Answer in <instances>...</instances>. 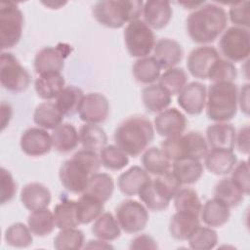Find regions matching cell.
I'll list each match as a JSON object with an SVG mask.
<instances>
[{"label":"cell","instance_id":"cell-1","mask_svg":"<svg viewBox=\"0 0 250 250\" xmlns=\"http://www.w3.org/2000/svg\"><path fill=\"white\" fill-rule=\"evenodd\" d=\"M228 15L225 9L214 3H204L187 19V31L197 44L214 42L226 29Z\"/></svg>","mask_w":250,"mask_h":250},{"label":"cell","instance_id":"cell-2","mask_svg":"<svg viewBox=\"0 0 250 250\" xmlns=\"http://www.w3.org/2000/svg\"><path fill=\"white\" fill-rule=\"evenodd\" d=\"M114 143L127 155L139 156L154 139V129L145 116L135 115L122 121L114 132Z\"/></svg>","mask_w":250,"mask_h":250},{"label":"cell","instance_id":"cell-3","mask_svg":"<svg viewBox=\"0 0 250 250\" xmlns=\"http://www.w3.org/2000/svg\"><path fill=\"white\" fill-rule=\"evenodd\" d=\"M144 2L141 0H103L93 7V16L102 25L121 28L126 22L139 20L143 15Z\"/></svg>","mask_w":250,"mask_h":250},{"label":"cell","instance_id":"cell-4","mask_svg":"<svg viewBox=\"0 0 250 250\" xmlns=\"http://www.w3.org/2000/svg\"><path fill=\"white\" fill-rule=\"evenodd\" d=\"M238 88L233 82H214L207 91L206 114L215 122H228L237 112Z\"/></svg>","mask_w":250,"mask_h":250},{"label":"cell","instance_id":"cell-5","mask_svg":"<svg viewBox=\"0 0 250 250\" xmlns=\"http://www.w3.org/2000/svg\"><path fill=\"white\" fill-rule=\"evenodd\" d=\"M160 146V148L171 161L181 158L200 160L208 152V144L205 137L195 131L173 138H166Z\"/></svg>","mask_w":250,"mask_h":250},{"label":"cell","instance_id":"cell-6","mask_svg":"<svg viewBox=\"0 0 250 250\" xmlns=\"http://www.w3.org/2000/svg\"><path fill=\"white\" fill-rule=\"evenodd\" d=\"M23 15L12 1L0 3V46L7 50L15 47L22 35Z\"/></svg>","mask_w":250,"mask_h":250},{"label":"cell","instance_id":"cell-7","mask_svg":"<svg viewBox=\"0 0 250 250\" xmlns=\"http://www.w3.org/2000/svg\"><path fill=\"white\" fill-rule=\"evenodd\" d=\"M126 49L131 57H147L155 45L152 29L142 20H136L127 24L124 30Z\"/></svg>","mask_w":250,"mask_h":250},{"label":"cell","instance_id":"cell-8","mask_svg":"<svg viewBox=\"0 0 250 250\" xmlns=\"http://www.w3.org/2000/svg\"><path fill=\"white\" fill-rule=\"evenodd\" d=\"M30 74L20 61L9 52H2L0 57V81L2 87L12 93L25 91L30 84Z\"/></svg>","mask_w":250,"mask_h":250},{"label":"cell","instance_id":"cell-9","mask_svg":"<svg viewBox=\"0 0 250 250\" xmlns=\"http://www.w3.org/2000/svg\"><path fill=\"white\" fill-rule=\"evenodd\" d=\"M219 47L224 57L231 62H243L250 54L249 29L230 26L221 36Z\"/></svg>","mask_w":250,"mask_h":250},{"label":"cell","instance_id":"cell-10","mask_svg":"<svg viewBox=\"0 0 250 250\" xmlns=\"http://www.w3.org/2000/svg\"><path fill=\"white\" fill-rule=\"evenodd\" d=\"M115 218L125 232L137 233L146 229L149 215L146 207L142 203L126 199L115 208Z\"/></svg>","mask_w":250,"mask_h":250},{"label":"cell","instance_id":"cell-11","mask_svg":"<svg viewBox=\"0 0 250 250\" xmlns=\"http://www.w3.org/2000/svg\"><path fill=\"white\" fill-rule=\"evenodd\" d=\"M91 174L74 157L65 160L60 167L59 178L63 188L72 193H83Z\"/></svg>","mask_w":250,"mask_h":250},{"label":"cell","instance_id":"cell-12","mask_svg":"<svg viewBox=\"0 0 250 250\" xmlns=\"http://www.w3.org/2000/svg\"><path fill=\"white\" fill-rule=\"evenodd\" d=\"M20 146L28 156L39 157L50 152L53 143L49 133L40 127H30L21 136Z\"/></svg>","mask_w":250,"mask_h":250},{"label":"cell","instance_id":"cell-13","mask_svg":"<svg viewBox=\"0 0 250 250\" xmlns=\"http://www.w3.org/2000/svg\"><path fill=\"white\" fill-rule=\"evenodd\" d=\"M109 113L107 99L101 93H88L84 96L78 110L79 117L85 123L99 124L106 120Z\"/></svg>","mask_w":250,"mask_h":250},{"label":"cell","instance_id":"cell-14","mask_svg":"<svg viewBox=\"0 0 250 250\" xmlns=\"http://www.w3.org/2000/svg\"><path fill=\"white\" fill-rule=\"evenodd\" d=\"M219 58H221L220 54L215 47L207 45L197 47L188 57V70L195 78L207 79L210 68Z\"/></svg>","mask_w":250,"mask_h":250},{"label":"cell","instance_id":"cell-15","mask_svg":"<svg viewBox=\"0 0 250 250\" xmlns=\"http://www.w3.org/2000/svg\"><path fill=\"white\" fill-rule=\"evenodd\" d=\"M207 89L204 84L192 81L187 84L178 94V104L189 115H198L205 108Z\"/></svg>","mask_w":250,"mask_h":250},{"label":"cell","instance_id":"cell-16","mask_svg":"<svg viewBox=\"0 0 250 250\" xmlns=\"http://www.w3.org/2000/svg\"><path fill=\"white\" fill-rule=\"evenodd\" d=\"M187 123L186 116L176 107L166 108L154 118V128L157 134L165 139L182 135Z\"/></svg>","mask_w":250,"mask_h":250},{"label":"cell","instance_id":"cell-17","mask_svg":"<svg viewBox=\"0 0 250 250\" xmlns=\"http://www.w3.org/2000/svg\"><path fill=\"white\" fill-rule=\"evenodd\" d=\"M67 52L58 47H45L39 50L34 58L33 67L37 74L61 72L64 67Z\"/></svg>","mask_w":250,"mask_h":250},{"label":"cell","instance_id":"cell-18","mask_svg":"<svg viewBox=\"0 0 250 250\" xmlns=\"http://www.w3.org/2000/svg\"><path fill=\"white\" fill-rule=\"evenodd\" d=\"M173 10L171 3L165 0H149L144 3L145 22L153 29L164 28L171 21Z\"/></svg>","mask_w":250,"mask_h":250},{"label":"cell","instance_id":"cell-19","mask_svg":"<svg viewBox=\"0 0 250 250\" xmlns=\"http://www.w3.org/2000/svg\"><path fill=\"white\" fill-rule=\"evenodd\" d=\"M52 200L50 189L43 184L28 183L21 190V201L29 211L47 208Z\"/></svg>","mask_w":250,"mask_h":250},{"label":"cell","instance_id":"cell-20","mask_svg":"<svg viewBox=\"0 0 250 250\" xmlns=\"http://www.w3.org/2000/svg\"><path fill=\"white\" fill-rule=\"evenodd\" d=\"M236 130L228 122H216L206 129V141L211 148L233 150L235 146Z\"/></svg>","mask_w":250,"mask_h":250},{"label":"cell","instance_id":"cell-21","mask_svg":"<svg viewBox=\"0 0 250 250\" xmlns=\"http://www.w3.org/2000/svg\"><path fill=\"white\" fill-rule=\"evenodd\" d=\"M153 53L160 67L164 69L175 67L184 56L182 45L171 38L159 39L154 45Z\"/></svg>","mask_w":250,"mask_h":250},{"label":"cell","instance_id":"cell-22","mask_svg":"<svg viewBox=\"0 0 250 250\" xmlns=\"http://www.w3.org/2000/svg\"><path fill=\"white\" fill-rule=\"evenodd\" d=\"M204 158V164L207 170L217 176H224L230 173L237 163V158L233 150L225 148H211Z\"/></svg>","mask_w":250,"mask_h":250},{"label":"cell","instance_id":"cell-23","mask_svg":"<svg viewBox=\"0 0 250 250\" xmlns=\"http://www.w3.org/2000/svg\"><path fill=\"white\" fill-rule=\"evenodd\" d=\"M150 180L149 174L144 168L132 166L119 175L117 186L124 195L133 196L138 194L142 188Z\"/></svg>","mask_w":250,"mask_h":250},{"label":"cell","instance_id":"cell-24","mask_svg":"<svg viewBox=\"0 0 250 250\" xmlns=\"http://www.w3.org/2000/svg\"><path fill=\"white\" fill-rule=\"evenodd\" d=\"M200 217L206 226L210 228H220L229 222L230 208L223 201L214 197L204 203Z\"/></svg>","mask_w":250,"mask_h":250},{"label":"cell","instance_id":"cell-25","mask_svg":"<svg viewBox=\"0 0 250 250\" xmlns=\"http://www.w3.org/2000/svg\"><path fill=\"white\" fill-rule=\"evenodd\" d=\"M53 147L62 153H67L75 149L80 143L79 132L71 123H62L53 129L52 134Z\"/></svg>","mask_w":250,"mask_h":250},{"label":"cell","instance_id":"cell-26","mask_svg":"<svg viewBox=\"0 0 250 250\" xmlns=\"http://www.w3.org/2000/svg\"><path fill=\"white\" fill-rule=\"evenodd\" d=\"M64 87L65 80L61 72L40 74L34 82V88L37 96L46 101L57 99Z\"/></svg>","mask_w":250,"mask_h":250},{"label":"cell","instance_id":"cell-27","mask_svg":"<svg viewBox=\"0 0 250 250\" xmlns=\"http://www.w3.org/2000/svg\"><path fill=\"white\" fill-rule=\"evenodd\" d=\"M200 226L199 216L176 212L169 221V232L176 240H188L194 229Z\"/></svg>","mask_w":250,"mask_h":250},{"label":"cell","instance_id":"cell-28","mask_svg":"<svg viewBox=\"0 0 250 250\" xmlns=\"http://www.w3.org/2000/svg\"><path fill=\"white\" fill-rule=\"evenodd\" d=\"M173 173L182 185L196 183L203 174V165L199 159L181 158L173 161Z\"/></svg>","mask_w":250,"mask_h":250},{"label":"cell","instance_id":"cell-29","mask_svg":"<svg viewBox=\"0 0 250 250\" xmlns=\"http://www.w3.org/2000/svg\"><path fill=\"white\" fill-rule=\"evenodd\" d=\"M63 116L56 103L44 102L36 106L33 113V121L40 128L53 130L62 123Z\"/></svg>","mask_w":250,"mask_h":250},{"label":"cell","instance_id":"cell-30","mask_svg":"<svg viewBox=\"0 0 250 250\" xmlns=\"http://www.w3.org/2000/svg\"><path fill=\"white\" fill-rule=\"evenodd\" d=\"M171 95L159 84H150L143 89L142 101L150 112H160L171 104Z\"/></svg>","mask_w":250,"mask_h":250},{"label":"cell","instance_id":"cell-31","mask_svg":"<svg viewBox=\"0 0 250 250\" xmlns=\"http://www.w3.org/2000/svg\"><path fill=\"white\" fill-rule=\"evenodd\" d=\"M138 195L145 206L151 211H163L168 208L171 201L153 180L148 181Z\"/></svg>","mask_w":250,"mask_h":250},{"label":"cell","instance_id":"cell-32","mask_svg":"<svg viewBox=\"0 0 250 250\" xmlns=\"http://www.w3.org/2000/svg\"><path fill=\"white\" fill-rule=\"evenodd\" d=\"M134 78L142 84L150 85L160 77L161 67L154 57H144L138 59L133 64Z\"/></svg>","mask_w":250,"mask_h":250},{"label":"cell","instance_id":"cell-33","mask_svg":"<svg viewBox=\"0 0 250 250\" xmlns=\"http://www.w3.org/2000/svg\"><path fill=\"white\" fill-rule=\"evenodd\" d=\"M144 169L154 176H160L170 171L172 166L171 160L166 156L163 150L156 146L146 148L142 156Z\"/></svg>","mask_w":250,"mask_h":250},{"label":"cell","instance_id":"cell-34","mask_svg":"<svg viewBox=\"0 0 250 250\" xmlns=\"http://www.w3.org/2000/svg\"><path fill=\"white\" fill-rule=\"evenodd\" d=\"M114 191V182L112 177L106 173H95L90 176L87 188L83 193H88L106 202L112 196Z\"/></svg>","mask_w":250,"mask_h":250},{"label":"cell","instance_id":"cell-35","mask_svg":"<svg viewBox=\"0 0 250 250\" xmlns=\"http://www.w3.org/2000/svg\"><path fill=\"white\" fill-rule=\"evenodd\" d=\"M79 141L85 149L101 151L107 144L105 131L97 124L85 123L79 129Z\"/></svg>","mask_w":250,"mask_h":250},{"label":"cell","instance_id":"cell-36","mask_svg":"<svg viewBox=\"0 0 250 250\" xmlns=\"http://www.w3.org/2000/svg\"><path fill=\"white\" fill-rule=\"evenodd\" d=\"M93 234L104 241H113L121 234V228L116 218L109 212H104L95 221L91 229Z\"/></svg>","mask_w":250,"mask_h":250},{"label":"cell","instance_id":"cell-37","mask_svg":"<svg viewBox=\"0 0 250 250\" xmlns=\"http://www.w3.org/2000/svg\"><path fill=\"white\" fill-rule=\"evenodd\" d=\"M84 96L79 87L74 85L65 86L57 97L56 104L64 116H73L78 112Z\"/></svg>","mask_w":250,"mask_h":250},{"label":"cell","instance_id":"cell-38","mask_svg":"<svg viewBox=\"0 0 250 250\" xmlns=\"http://www.w3.org/2000/svg\"><path fill=\"white\" fill-rule=\"evenodd\" d=\"M56 228L60 229L76 228L80 225L77 218V203L74 200L63 199L59 202L53 211Z\"/></svg>","mask_w":250,"mask_h":250},{"label":"cell","instance_id":"cell-39","mask_svg":"<svg viewBox=\"0 0 250 250\" xmlns=\"http://www.w3.org/2000/svg\"><path fill=\"white\" fill-rule=\"evenodd\" d=\"M27 226L36 236L44 237L49 235L56 227L53 212L48 208L31 211L27 217Z\"/></svg>","mask_w":250,"mask_h":250},{"label":"cell","instance_id":"cell-40","mask_svg":"<svg viewBox=\"0 0 250 250\" xmlns=\"http://www.w3.org/2000/svg\"><path fill=\"white\" fill-rule=\"evenodd\" d=\"M76 203L77 218L80 224H90L104 213V202L88 193H82Z\"/></svg>","mask_w":250,"mask_h":250},{"label":"cell","instance_id":"cell-41","mask_svg":"<svg viewBox=\"0 0 250 250\" xmlns=\"http://www.w3.org/2000/svg\"><path fill=\"white\" fill-rule=\"evenodd\" d=\"M243 192L230 178L221 179L214 188V197L223 201L229 208L238 206L243 200Z\"/></svg>","mask_w":250,"mask_h":250},{"label":"cell","instance_id":"cell-42","mask_svg":"<svg viewBox=\"0 0 250 250\" xmlns=\"http://www.w3.org/2000/svg\"><path fill=\"white\" fill-rule=\"evenodd\" d=\"M173 199L177 212L188 213L196 216L200 215L202 203L194 189L190 188H180Z\"/></svg>","mask_w":250,"mask_h":250},{"label":"cell","instance_id":"cell-43","mask_svg":"<svg viewBox=\"0 0 250 250\" xmlns=\"http://www.w3.org/2000/svg\"><path fill=\"white\" fill-rule=\"evenodd\" d=\"M85 236L76 228L63 229L54 238V248L57 250H78L84 247Z\"/></svg>","mask_w":250,"mask_h":250},{"label":"cell","instance_id":"cell-44","mask_svg":"<svg viewBox=\"0 0 250 250\" xmlns=\"http://www.w3.org/2000/svg\"><path fill=\"white\" fill-rule=\"evenodd\" d=\"M158 84L163 87L171 96L178 95L187 85L188 75L181 67H171L162 73L158 79Z\"/></svg>","mask_w":250,"mask_h":250},{"label":"cell","instance_id":"cell-45","mask_svg":"<svg viewBox=\"0 0 250 250\" xmlns=\"http://www.w3.org/2000/svg\"><path fill=\"white\" fill-rule=\"evenodd\" d=\"M32 234L28 226L23 223H15L6 229L4 238L7 244L12 247L25 248L32 244Z\"/></svg>","mask_w":250,"mask_h":250},{"label":"cell","instance_id":"cell-46","mask_svg":"<svg viewBox=\"0 0 250 250\" xmlns=\"http://www.w3.org/2000/svg\"><path fill=\"white\" fill-rule=\"evenodd\" d=\"M100 159L104 168L112 171L121 170L129 164L128 155L116 145L105 146L100 151Z\"/></svg>","mask_w":250,"mask_h":250},{"label":"cell","instance_id":"cell-47","mask_svg":"<svg viewBox=\"0 0 250 250\" xmlns=\"http://www.w3.org/2000/svg\"><path fill=\"white\" fill-rule=\"evenodd\" d=\"M189 248L193 250H210L218 243L216 230L209 227H197L188 239Z\"/></svg>","mask_w":250,"mask_h":250},{"label":"cell","instance_id":"cell-48","mask_svg":"<svg viewBox=\"0 0 250 250\" xmlns=\"http://www.w3.org/2000/svg\"><path fill=\"white\" fill-rule=\"evenodd\" d=\"M237 77V69L233 62L219 58L209 70L208 78L214 82H233Z\"/></svg>","mask_w":250,"mask_h":250},{"label":"cell","instance_id":"cell-49","mask_svg":"<svg viewBox=\"0 0 250 250\" xmlns=\"http://www.w3.org/2000/svg\"><path fill=\"white\" fill-rule=\"evenodd\" d=\"M249 1L237 2L230 6L229 11V17L235 26L249 28L250 19H249Z\"/></svg>","mask_w":250,"mask_h":250},{"label":"cell","instance_id":"cell-50","mask_svg":"<svg viewBox=\"0 0 250 250\" xmlns=\"http://www.w3.org/2000/svg\"><path fill=\"white\" fill-rule=\"evenodd\" d=\"M230 179L239 188L244 195H248L250 191L249 165L246 160H242L235 164L231 170Z\"/></svg>","mask_w":250,"mask_h":250},{"label":"cell","instance_id":"cell-51","mask_svg":"<svg viewBox=\"0 0 250 250\" xmlns=\"http://www.w3.org/2000/svg\"><path fill=\"white\" fill-rule=\"evenodd\" d=\"M0 183H1V193L0 203L2 205L10 202L17 192V183L15 182L12 174L4 167L0 170Z\"/></svg>","mask_w":250,"mask_h":250},{"label":"cell","instance_id":"cell-52","mask_svg":"<svg viewBox=\"0 0 250 250\" xmlns=\"http://www.w3.org/2000/svg\"><path fill=\"white\" fill-rule=\"evenodd\" d=\"M153 181L158 185V187L164 191V193L170 198L173 199L175 194L181 188L182 184L175 176L173 171H168L165 174L156 176Z\"/></svg>","mask_w":250,"mask_h":250},{"label":"cell","instance_id":"cell-53","mask_svg":"<svg viewBox=\"0 0 250 250\" xmlns=\"http://www.w3.org/2000/svg\"><path fill=\"white\" fill-rule=\"evenodd\" d=\"M72 157L77 159L91 175L99 172L102 165L100 155L96 151L90 149H80L76 151Z\"/></svg>","mask_w":250,"mask_h":250},{"label":"cell","instance_id":"cell-54","mask_svg":"<svg viewBox=\"0 0 250 250\" xmlns=\"http://www.w3.org/2000/svg\"><path fill=\"white\" fill-rule=\"evenodd\" d=\"M130 249H135V250H140V249H158V245L156 241L154 240L153 237H151L148 234H140L133 238L131 240Z\"/></svg>","mask_w":250,"mask_h":250},{"label":"cell","instance_id":"cell-55","mask_svg":"<svg viewBox=\"0 0 250 250\" xmlns=\"http://www.w3.org/2000/svg\"><path fill=\"white\" fill-rule=\"evenodd\" d=\"M235 146L239 152L243 154L249 153V126L245 125L236 133Z\"/></svg>","mask_w":250,"mask_h":250},{"label":"cell","instance_id":"cell-56","mask_svg":"<svg viewBox=\"0 0 250 250\" xmlns=\"http://www.w3.org/2000/svg\"><path fill=\"white\" fill-rule=\"evenodd\" d=\"M238 104L246 115L249 114V84H244L238 92Z\"/></svg>","mask_w":250,"mask_h":250},{"label":"cell","instance_id":"cell-57","mask_svg":"<svg viewBox=\"0 0 250 250\" xmlns=\"http://www.w3.org/2000/svg\"><path fill=\"white\" fill-rule=\"evenodd\" d=\"M13 115V108L9 103H1V130L3 131L9 124Z\"/></svg>","mask_w":250,"mask_h":250},{"label":"cell","instance_id":"cell-58","mask_svg":"<svg viewBox=\"0 0 250 250\" xmlns=\"http://www.w3.org/2000/svg\"><path fill=\"white\" fill-rule=\"evenodd\" d=\"M84 248H90V249H108V248H113L112 245L107 243V241L102 240V239H97V240H90L88 243L84 246Z\"/></svg>","mask_w":250,"mask_h":250}]
</instances>
